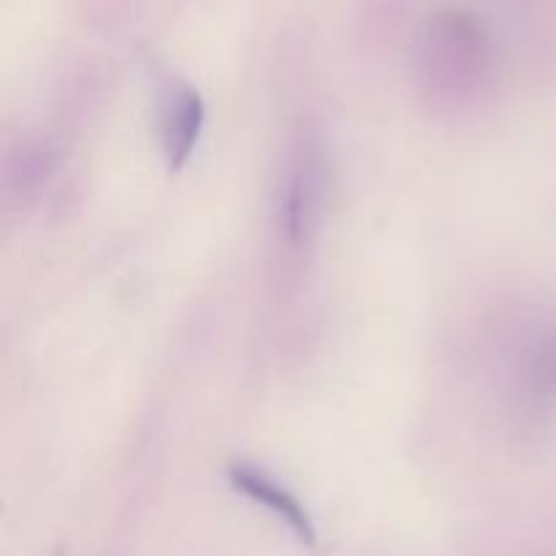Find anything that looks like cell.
<instances>
[{
	"label": "cell",
	"mask_w": 556,
	"mask_h": 556,
	"mask_svg": "<svg viewBox=\"0 0 556 556\" xmlns=\"http://www.w3.org/2000/svg\"><path fill=\"white\" fill-rule=\"evenodd\" d=\"M228 481H231V486L237 489V492L248 494L250 500H255L258 505H266L271 514L280 516V519L296 532L299 541H302L304 546H318V532H315V525L313 519H309L307 510H304V505L299 503L288 489L277 486L266 472L255 470V467L244 465V462H233V465L228 467Z\"/></svg>",
	"instance_id": "cell-1"
},
{
	"label": "cell",
	"mask_w": 556,
	"mask_h": 556,
	"mask_svg": "<svg viewBox=\"0 0 556 556\" xmlns=\"http://www.w3.org/2000/svg\"><path fill=\"white\" fill-rule=\"evenodd\" d=\"M204 98L199 96V90L185 85L174 98L166 123V152L172 168H179L190 157L201 134V125H204Z\"/></svg>",
	"instance_id": "cell-2"
}]
</instances>
